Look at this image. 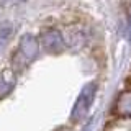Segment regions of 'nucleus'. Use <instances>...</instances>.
I'll list each match as a JSON object with an SVG mask.
<instances>
[{"label": "nucleus", "mask_w": 131, "mask_h": 131, "mask_svg": "<svg viewBox=\"0 0 131 131\" xmlns=\"http://www.w3.org/2000/svg\"><path fill=\"white\" fill-rule=\"evenodd\" d=\"M39 43L44 51L48 52H61L64 49V38L57 30H48L41 35Z\"/></svg>", "instance_id": "f03ea898"}, {"label": "nucleus", "mask_w": 131, "mask_h": 131, "mask_svg": "<svg viewBox=\"0 0 131 131\" xmlns=\"http://www.w3.org/2000/svg\"><path fill=\"white\" fill-rule=\"evenodd\" d=\"M116 112L121 116H131V90L123 92L116 102Z\"/></svg>", "instance_id": "20e7f679"}, {"label": "nucleus", "mask_w": 131, "mask_h": 131, "mask_svg": "<svg viewBox=\"0 0 131 131\" xmlns=\"http://www.w3.org/2000/svg\"><path fill=\"white\" fill-rule=\"evenodd\" d=\"M20 51L23 52V56H25L26 61L35 59L36 54H38V51H39L38 39H36L35 36H31V35H25L21 38V41H20Z\"/></svg>", "instance_id": "7ed1b4c3"}, {"label": "nucleus", "mask_w": 131, "mask_h": 131, "mask_svg": "<svg viewBox=\"0 0 131 131\" xmlns=\"http://www.w3.org/2000/svg\"><path fill=\"white\" fill-rule=\"evenodd\" d=\"M95 92H97V85L93 82L87 84L84 89L80 90L79 97H77L75 103H74V108H72V115L71 118L74 121H80L82 118L87 116L90 106H92V102H93V97H95Z\"/></svg>", "instance_id": "f257e3e1"}, {"label": "nucleus", "mask_w": 131, "mask_h": 131, "mask_svg": "<svg viewBox=\"0 0 131 131\" xmlns=\"http://www.w3.org/2000/svg\"><path fill=\"white\" fill-rule=\"evenodd\" d=\"M12 35H13V30H12V28H2V30H0V49L10 41Z\"/></svg>", "instance_id": "423d86ee"}, {"label": "nucleus", "mask_w": 131, "mask_h": 131, "mask_svg": "<svg viewBox=\"0 0 131 131\" xmlns=\"http://www.w3.org/2000/svg\"><path fill=\"white\" fill-rule=\"evenodd\" d=\"M13 77L10 75V72L5 71V72H2L0 74V97H3V95H7L8 92L12 90V87H13Z\"/></svg>", "instance_id": "39448f33"}]
</instances>
